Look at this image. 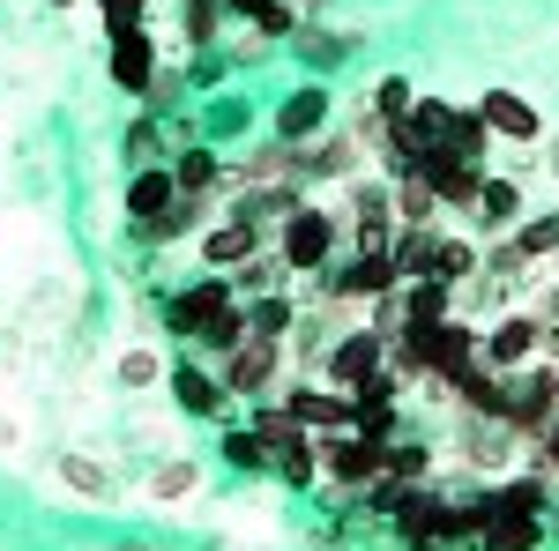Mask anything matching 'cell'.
Returning a JSON list of instances; mask_svg holds the SVG:
<instances>
[{
	"label": "cell",
	"mask_w": 559,
	"mask_h": 551,
	"mask_svg": "<svg viewBox=\"0 0 559 551\" xmlns=\"http://www.w3.org/2000/svg\"><path fill=\"white\" fill-rule=\"evenodd\" d=\"M224 0H179V45L187 52H210V45H224Z\"/></svg>",
	"instance_id": "obj_29"
},
{
	"label": "cell",
	"mask_w": 559,
	"mask_h": 551,
	"mask_svg": "<svg viewBox=\"0 0 559 551\" xmlns=\"http://www.w3.org/2000/svg\"><path fill=\"white\" fill-rule=\"evenodd\" d=\"M261 247H269V231H254L247 216H231V209L202 224V268H239V261L261 254Z\"/></svg>",
	"instance_id": "obj_16"
},
{
	"label": "cell",
	"mask_w": 559,
	"mask_h": 551,
	"mask_svg": "<svg viewBox=\"0 0 559 551\" xmlns=\"http://www.w3.org/2000/svg\"><path fill=\"white\" fill-rule=\"evenodd\" d=\"M395 224H440V194H432L426 171H403L395 179Z\"/></svg>",
	"instance_id": "obj_32"
},
{
	"label": "cell",
	"mask_w": 559,
	"mask_h": 551,
	"mask_svg": "<svg viewBox=\"0 0 559 551\" xmlns=\"http://www.w3.org/2000/svg\"><path fill=\"white\" fill-rule=\"evenodd\" d=\"M60 477H68V484H83V492H105V469L83 463V455H68V463H60Z\"/></svg>",
	"instance_id": "obj_46"
},
{
	"label": "cell",
	"mask_w": 559,
	"mask_h": 551,
	"mask_svg": "<svg viewBox=\"0 0 559 551\" xmlns=\"http://www.w3.org/2000/svg\"><path fill=\"white\" fill-rule=\"evenodd\" d=\"M247 120H254V112H247L239 97H224V105H210V112H202V142H231Z\"/></svg>",
	"instance_id": "obj_45"
},
{
	"label": "cell",
	"mask_w": 559,
	"mask_h": 551,
	"mask_svg": "<svg viewBox=\"0 0 559 551\" xmlns=\"http://www.w3.org/2000/svg\"><path fill=\"white\" fill-rule=\"evenodd\" d=\"M552 500H559V484H552L545 463L522 469V477H492V484H485V507L492 514H552Z\"/></svg>",
	"instance_id": "obj_15"
},
{
	"label": "cell",
	"mask_w": 559,
	"mask_h": 551,
	"mask_svg": "<svg viewBox=\"0 0 559 551\" xmlns=\"http://www.w3.org/2000/svg\"><path fill=\"white\" fill-rule=\"evenodd\" d=\"M224 149L216 142H179L173 149V187L179 194H202V202H216V187H224Z\"/></svg>",
	"instance_id": "obj_17"
},
{
	"label": "cell",
	"mask_w": 559,
	"mask_h": 551,
	"mask_svg": "<svg viewBox=\"0 0 559 551\" xmlns=\"http://www.w3.org/2000/svg\"><path fill=\"white\" fill-rule=\"evenodd\" d=\"M292 52H299L306 75H336L350 52H358V31H321V23H299V31H292Z\"/></svg>",
	"instance_id": "obj_19"
},
{
	"label": "cell",
	"mask_w": 559,
	"mask_h": 551,
	"mask_svg": "<svg viewBox=\"0 0 559 551\" xmlns=\"http://www.w3.org/2000/svg\"><path fill=\"white\" fill-rule=\"evenodd\" d=\"M52 8H83V0H52Z\"/></svg>",
	"instance_id": "obj_48"
},
{
	"label": "cell",
	"mask_w": 559,
	"mask_h": 551,
	"mask_svg": "<svg viewBox=\"0 0 559 551\" xmlns=\"http://www.w3.org/2000/svg\"><path fill=\"white\" fill-rule=\"evenodd\" d=\"M247 328L269 336V343L299 336V298H292V284H284V291H254V298H247Z\"/></svg>",
	"instance_id": "obj_23"
},
{
	"label": "cell",
	"mask_w": 559,
	"mask_h": 551,
	"mask_svg": "<svg viewBox=\"0 0 559 551\" xmlns=\"http://www.w3.org/2000/svg\"><path fill=\"white\" fill-rule=\"evenodd\" d=\"M194 105V83H187V68H157V83L142 89V112H157V120H179Z\"/></svg>",
	"instance_id": "obj_33"
},
{
	"label": "cell",
	"mask_w": 559,
	"mask_h": 551,
	"mask_svg": "<svg viewBox=\"0 0 559 551\" xmlns=\"http://www.w3.org/2000/svg\"><path fill=\"white\" fill-rule=\"evenodd\" d=\"M477 120L492 128V142H508V149H537L545 142V112L522 89H477Z\"/></svg>",
	"instance_id": "obj_10"
},
{
	"label": "cell",
	"mask_w": 559,
	"mask_h": 551,
	"mask_svg": "<svg viewBox=\"0 0 559 551\" xmlns=\"http://www.w3.org/2000/svg\"><path fill=\"white\" fill-rule=\"evenodd\" d=\"M545 544H552V522L545 514H492L477 551H545Z\"/></svg>",
	"instance_id": "obj_25"
},
{
	"label": "cell",
	"mask_w": 559,
	"mask_h": 551,
	"mask_svg": "<svg viewBox=\"0 0 559 551\" xmlns=\"http://www.w3.org/2000/svg\"><path fill=\"white\" fill-rule=\"evenodd\" d=\"M269 477H276V484H292V492L321 484V447H313V440H299V447H276V455H269Z\"/></svg>",
	"instance_id": "obj_35"
},
{
	"label": "cell",
	"mask_w": 559,
	"mask_h": 551,
	"mask_svg": "<svg viewBox=\"0 0 559 551\" xmlns=\"http://www.w3.org/2000/svg\"><path fill=\"white\" fill-rule=\"evenodd\" d=\"M254 8H261V0H224V15H231V23H247Z\"/></svg>",
	"instance_id": "obj_47"
},
{
	"label": "cell",
	"mask_w": 559,
	"mask_h": 551,
	"mask_svg": "<svg viewBox=\"0 0 559 551\" xmlns=\"http://www.w3.org/2000/svg\"><path fill=\"white\" fill-rule=\"evenodd\" d=\"M254 336V328H247V298H231V306H216L210 321H202V328H194V358H224V350H239V343Z\"/></svg>",
	"instance_id": "obj_24"
},
{
	"label": "cell",
	"mask_w": 559,
	"mask_h": 551,
	"mask_svg": "<svg viewBox=\"0 0 559 551\" xmlns=\"http://www.w3.org/2000/svg\"><path fill=\"white\" fill-rule=\"evenodd\" d=\"M216 373H224V387H231V403H261V395H276V387H284V343L247 336L239 350H224V358H216Z\"/></svg>",
	"instance_id": "obj_5"
},
{
	"label": "cell",
	"mask_w": 559,
	"mask_h": 551,
	"mask_svg": "<svg viewBox=\"0 0 559 551\" xmlns=\"http://www.w3.org/2000/svg\"><path fill=\"white\" fill-rule=\"evenodd\" d=\"M120 551H150V544H120Z\"/></svg>",
	"instance_id": "obj_49"
},
{
	"label": "cell",
	"mask_w": 559,
	"mask_h": 551,
	"mask_svg": "<svg viewBox=\"0 0 559 551\" xmlns=\"http://www.w3.org/2000/svg\"><path fill=\"white\" fill-rule=\"evenodd\" d=\"M336 247H344V216L329 209L321 194H306L299 209L276 224V254H284L292 276H321V268L336 261Z\"/></svg>",
	"instance_id": "obj_1"
},
{
	"label": "cell",
	"mask_w": 559,
	"mask_h": 551,
	"mask_svg": "<svg viewBox=\"0 0 559 551\" xmlns=\"http://www.w3.org/2000/svg\"><path fill=\"white\" fill-rule=\"evenodd\" d=\"M313 447H321V477H329L336 492H366L388 463V447L366 440V432H329V440H313Z\"/></svg>",
	"instance_id": "obj_9"
},
{
	"label": "cell",
	"mask_w": 559,
	"mask_h": 551,
	"mask_svg": "<svg viewBox=\"0 0 559 551\" xmlns=\"http://www.w3.org/2000/svg\"><path fill=\"white\" fill-rule=\"evenodd\" d=\"M432 276H448L455 291H471L477 276H485V239H471V231H440V254H432Z\"/></svg>",
	"instance_id": "obj_22"
},
{
	"label": "cell",
	"mask_w": 559,
	"mask_h": 551,
	"mask_svg": "<svg viewBox=\"0 0 559 551\" xmlns=\"http://www.w3.org/2000/svg\"><path fill=\"white\" fill-rule=\"evenodd\" d=\"M366 105H373L381 120H403V112L418 105V89H411V75H381V83L366 89Z\"/></svg>",
	"instance_id": "obj_42"
},
{
	"label": "cell",
	"mask_w": 559,
	"mask_h": 551,
	"mask_svg": "<svg viewBox=\"0 0 559 551\" xmlns=\"http://www.w3.org/2000/svg\"><path fill=\"white\" fill-rule=\"evenodd\" d=\"M173 149H179V134H173V120H157V112H134L128 134H120V157H128V165H173Z\"/></svg>",
	"instance_id": "obj_20"
},
{
	"label": "cell",
	"mask_w": 559,
	"mask_h": 551,
	"mask_svg": "<svg viewBox=\"0 0 559 551\" xmlns=\"http://www.w3.org/2000/svg\"><path fill=\"white\" fill-rule=\"evenodd\" d=\"M194 484H202V463H194V455H173V463H157V477H150V500L173 507V500L194 492Z\"/></svg>",
	"instance_id": "obj_39"
},
{
	"label": "cell",
	"mask_w": 559,
	"mask_h": 551,
	"mask_svg": "<svg viewBox=\"0 0 559 551\" xmlns=\"http://www.w3.org/2000/svg\"><path fill=\"white\" fill-rule=\"evenodd\" d=\"M358 171H373V149H366L358 128H329L321 142H306V179L313 187H344Z\"/></svg>",
	"instance_id": "obj_11"
},
{
	"label": "cell",
	"mask_w": 559,
	"mask_h": 551,
	"mask_svg": "<svg viewBox=\"0 0 559 551\" xmlns=\"http://www.w3.org/2000/svg\"><path fill=\"white\" fill-rule=\"evenodd\" d=\"M224 75H231V52H224V45H210V52H187V83H194V97H202V89H216Z\"/></svg>",
	"instance_id": "obj_44"
},
{
	"label": "cell",
	"mask_w": 559,
	"mask_h": 551,
	"mask_svg": "<svg viewBox=\"0 0 559 551\" xmlns=\"http://www.w3.org/2000/svg\"><path fill=\"white\" fill-rule=\"evenodd\" d=\"M432 254H440V224H403V231H395V247H388V261H395V276H403V284L432 276Z\"/></svg>",
	"instance_id": "obj_26"
},
{
	"label": "cell",
	"mask_w": 559,
	"mask_h": 551,
	"mask_svg": "<svg viewBox=\"0 0 559 551\" xmlns=\"http://www.w3.org/2000/svg\"><path fill=\"white\" fill-rule=\"evenodd\" d=\"M173 165H134V179H128V224L134 231H142V224H150V216H165L173 209Z\"/></svg>",
	"instance_id": "obj_21"
},
{
	"label": "cell",
	"mask_w": 559,
	"mask_h": 551,
	"mask_svg": "<svg viewBox=\"0 0 559 551\" xmlns=\"http://www.w3.org/2000/svg\"><path fill=\"white\" fill-rule=\"evenodd\" d=\"M477 358H485V366H500V373H522L530 358H545V313H537V306H508V313L485 328Z\"/></svg>",
	"instance_id": "obj_7"
},
{
	"label": "cell",
	"mask_w": 559,
	"mask_h": 551,
	"mask_svg": "<svg viewBox=\"0 0 559 551\" xmlns=\"http://www.w3.org/2000/svg\"><path fill=\"white\" fill-rule=\"evenodd\" d=\"M552 418H559V358H530L522 373H508V432H515V447H537Z\"/></svg>",
	"instance_id": "obj_2"
},
{
	"label": "cell",
	"mask_w": 559,
	"mask_h": 551,
	"mask_svg": "<svg viewBox=\"0 0 559 551\" xmlns=\"http://www.w3.org/2000/svg\"><path fill=\"white\" fill-rule=\"evenodd\" d=\"M522 216H530V194H522V179H515V171H492V165H485V187H477V209H471L477 239H500V231H515Z\"/></svg>",
	"instance_id": "obj_12"
},
{
	"label": "cell",
	"mask_w": 559,
	"mask_h": 551,
	"mask_svg": "<svg viewBox=\"0 0 559 551\" xmlns=\"http://www.w3.org/2000/svg\"><path fill=\"white\" fill-rule=\"evenodd\" d=\"M388 477H403V484H426V477H440V469H432V447L426 440H411V432H395V440H388Z\"/></svg>",
	"instance_id": "obj_36"
},
{
	"label": "cell",
	"mask_w": 559,
	"mask_h": 551,
	"mask_svg": "<svg viewBox=\"0 0 559 551\" xmlns=\"http://www.w3.org/2000/svg\"><path fill=\"white\" fill-rule=\"evenodd\" d=\"M508 239H515V247H522L530 261H559V209H545V216H522V224L508 231Z\"/></svg>",
	"instance_id": "obj_38"
},
{
	"label": "cell",
	"mask_w": 559,
	"mask_h": 551,
	"mask_svg": "<svg viewBox=\"0 0 559 551\" xmlns=\"http://www.w3.org/2000/svg\"><path fill=\"white\" fill-rule=\"evenodd\" d=\"M329 128H336V89H329V75H306V83L284 89L276 112H269V134H276V142H321Z\"/></svg>",
	"instance_id": "obj_3"
},
{
	"label": "cell",
	"mask_w": 559,
	"mask_h": 551,
	"mask_svg": "<svg viewBox=\"0 0 559 551\" xmlns=\"http://www.w3.org/2000/svg\"><path fill=\"white\" fill-rule=\"evenodd\" d=\"M403 128L418 134L426 149H440V134H448V97H418V105L403 112Z\"/></svg>",
	"instance_id": "obj_43"
},
{
	"label": "cell",
	"mask_w": 559,
	"mask_h": 551,
	"mask_svg": "<svg viewBox=\"0 0 559 551\" xmlns=\"http://www.w3.org/2000/svg\"><path fill=\"white\" fill-rule=\"evenodd\" d=\"M448 403H455L463 418H508V373L485 366V358H471V366L448 381Z\"/></svg>",
	"instance_id": "obj_14"
},
{
	"label": "cell",
	"mask_w": 559,
	"mask_h": 551,
	"mask_svg": "<svg viewBox=\"0 0 559 551\" xmlns=\"http://www.w3.org/2000/svg\"><path fill=\"white\" fill-rule=\"evenodd\" d=\"M165 373H173V366H165V358H157L150 343L120 358V387H128V395H142V387H165Z\"/></svg>",
	"instance_id": "obj_41"
},
{
	"label": "cell",
	"mask_w": 559,
	"mask_h": 551,
	"mask_svg": "<svg viewBox=\"0 0 559 551\" xmlns=\"http://www.w3.org/2000/svg\"><path fill=\"white\" fill-rule=\"evenodd\" d=\"M216 216V202H202V194H173V209L165 216H150L134 239L142 247H179V239H202V224Z\"/></svg>",
	"instance_id": "obj_18"
},
{
	"label": "cell",
	"mask_w": 559,
	"mask_h": 551,
	"mask_svg": "<svg viewBox=\"0 0 559 551\" xmlns=\"http://www.w3.org/2000/svg\"><path fill=\"white\" fill-rule=\"evenodd\" d=\"M455 284L448 276H418V284H403V306H411V321H448L455 313Z\"/></svg>",
	"instance_id": "obj_34"
},
{
	"label": "cell",
	"mask_w": 559,
	"mask_h": 551,
	"mask_svg": "<svg viewBox=\"0 0 559 551\" xmlns=\"http://www.w3.org/2000/svg\"><path fill=\"white\" fill-rule=\"evenodd\" d=\"M485 284H492V291H522V284H537V261L500 231V239H485Z\"/></svg>",
	"instance_id": "obj_28"
},
{
	"label": "cell",
	"mask_w": 559,
	"mask_h": 551,
	"mask_svg": "<svg viewBox=\"0 0 559 551\" xmlns=\"http://www.w3.org/2000/svg\"><path fill=\"white\" fill-rule=\"evenodd\" d=\"M299 23H306V0H261L254 15H247V31H254L261 45H292Z\"/></svg>",
	"instance_id": "obj_31"
},
{
	"label": "cell",
	"mask_w": 559,
	"mask_h": 551,
	"mask_svg": "<svg viewBox=\"0 0 559 551\" xmlns=\"http://www.w3.org/2000/svg\"><path fill=\"white\" fill-rule=\"evenodd\" d=\"M306 8H329V0H306Z\"/></svg>",
	"instance_id": "obj_50"
},
{
	"label": "cell",
	"mask_w": 559,
	"mask_h": 551,
	"mask_svg": "<svg viewBox=\"0 0 559 551\" xmlns=\"http://www.w3.org/2000/svg\"><path fill=\"white\" fill-rule=\"evenodd\" d=\"M448 157H471V165H492V128L477 120V105H448V134H440Z\"/></svg>",
	"instance_id": "obj_27"
},
{
	"label": "cell",
	"mask_w": 559,
	"mask_h": 551,
	"mask_svg": "<svg viewBox=\"0 0 559 551\" xmlns=\"http://www.w3.org/2000/svg\"><path fill=\"white\" fill-rule=\"evenodd\" d=\"M157 68H165V52H157V38H150V23L105 31V75H112V89H120V97H134V105H142V89L157 83Z\"/></svg>",
	"instance_id": "obj_6"
},
{
	"label": "cell",
	"mask_w": 559,
	"mask_h": 551,
	"mask_svg": "<svg viewBox=\"0 0 559 551\" xmlns=\"http://www.w3.org/2000/svg\"><path fill=\"white\" fill-rule=\"evenodd\" d=\"M388 366V343L373 336V328H366V321H358V328H344V336L329 343V350H321V366H313V381H329V387H358V381H373V373H381Z\"/></svg>",
	"instance_id": "obj_8"
},
{
	"label": "cell",
	"mask_w": 559,
	"mask_h": 551,
	"mask_svg": "<svg viewBox=\"0 0 559 551\" xmlns=\"http://www.w3.org/2000/svg\"><path fill=\"white\" fill-rule=\"evenodd\" d=\"M231 268H202L194 284H179V291H165L157 298V321H165V336H179V343H194V328L210 321L216 306H231Z\"/></svg>",
	"instance_id": "obj_4"
},
{
	"label": "cell",
	"mask_w": 559,
	"mask_h": 551,
	"mask_svg": "<svg viewBox=\"0 0 559 551\" xmlns=\"http://www.w3.org/2000/svg\"><path fill=\"white\" fill-rule=\"evenodd\" d=\"M292 284V268H284V254H276V239L261 247V254H247L239 268H231V291L239 298H254V291H284Z\"/></svg>",
	"instance_id": "obj_30"
},
{
	"label": "cell",
	"mask_w": 559,
	"mask_h": 551,
	"mask_svg": "<svg viewBox=\"0 0 559 551\" xmlns=\"http://www.w3.org/2000/svg\"><path fill=\"white\" fill-rule=\"evenodd\" d=\"M216 455H224V463L239 469V477H269V447H261V432H254V424H231Z\"/></svg>",
	"instance_id": "obj_37"
},
{
	"label": "cell",
	"mask_w": 559,
	"mask_h": 551,
	"mask_svg": "<svg viewBox=\"0 0 559 551\" xmlns=\"http://www.w3.org/2000/svg\"><path fill=\"white\" fill-rule=\"evenodd\" d=\"M366 328H373L381 343H395L403 328H411V306H403V284H395V291H381V298H366Z\"/></svg>",
	"instance_id": "obj_40"
},
{
	"label": "cell",
	"mask_w": 559,
	"mask_h": 551,
	"mask_svg": "<svg viewBox=\"0 0 559 551\" xmlns=\"http://www.w3.org/2000/svg\"><path fill=\"white\" fill-rule=\"evenodd\" d=\"M165 387H173V403L187 410V418H224V410H231L224 373H216V366H202V358H179L173 373H165Z\"/></svg>",
	"instance_id": "obj_13"
}]
</instances>
